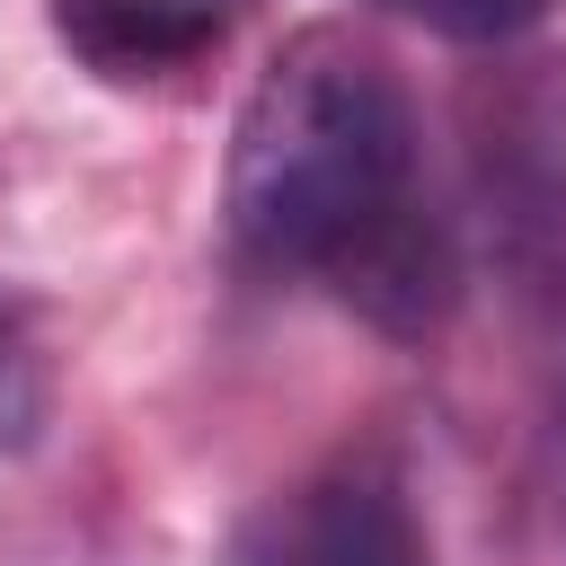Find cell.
Listing matches in <instances>:
<instances>
[{
    "mask_svg": "<svg viewBox=\"0 0 566 566\" xmlns=\"http://www.w3.org/2000/svg\"><path fill=\"white\" fill-rule=\"evenodd\" d=\"M221 212L248 265L327 283L380 336H433L460 292L407 80L354 27H301L265 53L230 124Z\"/></svg>",
    "mask_w": 566,
    "mask_h": 566,
    "instance_id": "6da1fadb",
    "label": "cell"
},
{
    "mask_svg": "<svg viewBox=\"0 0 566 566\" xmlns=\"http://www.w3.org/2000/svg\"><path fill=\"white\" fill-rule=\"evenodd\" d=\"M230 566H433V548L398 460L336 451L248 504V522L230 531Z\"/></svg>",
    "mask_w": 566,
    "mask_h": 566,
    "instance_id": "7a4b0ae2",
    "label": "cell"
},
{
    "mask_svg": "<svg viewBox=\"0 0 566 566\" xmlns=\"http://www.w3.org/2000/svg\"><path fill=\"white\" fill-rule=\"evenodd\" d=\"M221 18L212 0H53V35L97 71V80H177L195 71L212 44H221Z\"/></svg>",
    "mask_w": 566,
    "mask_h": 566,
    "instance_id": "3957f363",
    "label": "cell"
},
{
    "mask_svg": "<svg viewBox=\"0 0 566 566\" xmlns=\"http://www.w3.org/2000/svg\"><path fill=\"white\" fill-rule=\"evenodd\" d=\"M380 9H398L442 44H522L531 27H548L557 0H380Z\"/></svg>",
    "mask_w": 566,
    "mask_h": 566,
    "instance_id": "277c9868",
    "label": "cell"
},
{
    "mask_svg": "<svg viewBox=\"0 0 566 566\" xmlns=\"http://www.w3.org/2000/svg\"><path fill=\"white\" fill-rule=\"evenodd\" d=\"M35 424H44V363H35L27 318L0 301V451H18Z\"/></svg>",
    "mask_w": 566,
    "mask_h": 566,
    "instance_id": "5b68a950",
    "label": "cell"
},
{
    "mask_svg": "<svg viewBox=\"0 0 566 566\" xmlns=\"http://www.w3.org/2000/svg\"><path fill=\"white\" fill-rule=\"evenodd\" d=\"M212 9H230V0H212Z\"/></svg>",
    "mask_w": 566,
    "mask_h": 566,
    "instance_id": "8992f818",
    "label": "cell"
}]
</instances>
